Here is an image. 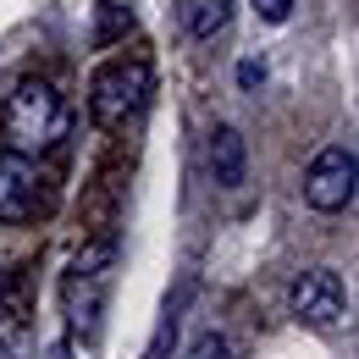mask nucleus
Returning <instances> with one entry per match:
<instances>
[{
  "mask_svg": "<svg viewBox=\"0 0 359 359\" xmlns=\"http://www.w3.org/2000/svg\"><path fill=\"white\" fill-rule=\"evenodd\" d=\"M67 128H72V116H67V100L55 94V83L22 78V83L11 89V100H6V138H11L17 155L34 161V155L55 149V144L67 138Z\"/></svg>",
  "mask_w": 359,
  "mask_h": 359,
  "instance_id": "nucleus-1",
  "label": "nucleus"
},
{
  "mask_svg": "<svg viewBox=\"0 0 359 359\" xmlns=\"http://www.w3.org/2000/svg\"><path fill=\"white\" fill-rule=\"evenodd\" d=\"M111 266H116V238H94V243H83V255L72 260L67 282H61V304H67L72 337H94L105 287H111Z\"/></svg>",
  "mask_w": 359,
  "mask_h": 359,
  "instance_id": "nucleus-2",
  "label": "nucleus"
},
{
  "mask_svg": "<svg viewBox=\"0 0 359 359\" xmlns=\"http://www.w3.org/2000/svg\"><path fill=\"white\" fill-rule=\"evenodd\" d=\"M149 67L144 61H105L100 72L89 78V116L100 122V128H122L128 116H133L138 105L149 100Z\"/></svg>",
  "mask_w": 359,
  "mask_h": 359,
  "instance_id": "nucleus-3",
  "label": "nucleus"
},
{
  "mask_svg": "<svg viewBox=\"0 0 359 359\" xmlns=\"http://www.w3.org/2000/svg\"><path fill=\"white\" fill-rule=\"evenodd\" d=\"M354 177H359V161L348 144H326L320 155L310 161V172H304V205L310 210H343V205H354Z\"/></svg>",
  "mask_w": 359,
  "mask_h": 359,
  "instance_id": "nucleus-4",
  "label": "nucleus"
},
{
  "mask_svg": "<svg viewBox=\"0 0 359 359\" xmlns=\"http://www.w3.org/2000/svg\"><path fill=\"white\" fill-rule=\"evenodd\" d=\"M39 205H45V172L28 155L0 149V222L22 226L39 216Z\"/></svg>",
  "mask_w": 359,
  "mask_h": 359,
  "instance_id": "nucleus-5",
  "label": "nucleus"
},
{
  "mask_svg": "<svg viewBox=\"0 0 359 359\" xmlns=\"http://www.w3.org/2000/svg\"><path fill=\"white\" fill-rule=\"evenodd\" d=\"M287 310H293L299 326H337L343 320V276L332 266L304 271L293 282V293H287Z\"/></svg>",
  "mask_w": 359,
  "mask_h": 359,
  "instance_id": "nucleus-6",
  "label": "nucleus"
},
{
  "mask_svg": "<svg viewBox=\"0 0 359 359\" xmlns=\"http://www.w3.org/2000/svg\"><path fill=\"white\" fill-rule=\"evenodd\" d=\"M210 177H216V188H243V177H249V144L226 122L210 133Z\"/></svg>",
  "mask_w": 359,
  "mask_h": 359,
  "instance_id": "nucleus-7",
  "label": "nucleus"
},
{
  "mask_svg": "<svg viewBox=\"0 0 359 359\" xmlns=\"http://www.w3.org/2000/svg\"><path fill=\"white\" fill-rule=\"evenodd\" d=\"M177 17L188 28V39H216L232 22V0H177Z\"/></svg>",
  "mask_w": 359,
  "mask_h": 359,
  "instance_id": "nucleus-8",
  "label": "nucleus"
},
{
  "mask_svg": "<svg viewBox=\"0 0 359 359\" xmlns=\"http://www.w3.org/2000/svg\"><path fill=\"white\" fill-rule=\"evenodd\" d=\"M182 359H232V348H226L222 332H199V337L188 343V354H182Z\"/></svg>",
  "mask_w": 359,
  "mask_h": 359,
  "instance_id": "nucleus-9",
  "label": "nucleus"
},
{
  "mask_svg": "<svg viewBox=\"0 0 359 359\" xmlns=\"http://www.w3.org/2000/svg\"><path fill=\"white\" fill-rule=\"evenodd\" d=\"M249 6H255L266 22H287V17H293V0H249Z\"/></svg>",
  "mask_w": 359,
  "mask_h": 359,
  "instance_id": "nucleus-10",
  "label": "nucleus"
},
{
  "mask_svg": "<svg viewBox=\"0 0 359 359\" xmlns=\"http://www.w3.org/2000/svg\"><path fill=\"white\" fill-rule=\"evenodd\" d=\"M238 83H243V89H260V83H266V61H255V55H249V61L238 67Z\"/></svg>",
  "mask_w": 359,
  "mask_h": 359,
  "instance_id": "nucleus-11",
  "label": "nucleus"
}]
</instances>
